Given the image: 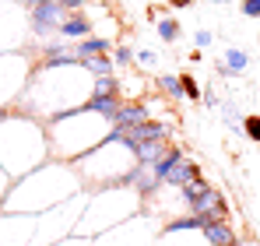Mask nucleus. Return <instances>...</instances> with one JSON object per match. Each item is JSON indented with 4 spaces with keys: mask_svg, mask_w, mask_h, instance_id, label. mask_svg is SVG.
<instances>
[{
    "mask_svg": "<svg viewBox=\"0 0 260 246\" xmlns=\"http://www.w3.org/2000/svg\"><path fill=\"white\" fill-rule=\"evenodd\" d=\"M155 176H158V183H162V187L183 190L186 183L201 179V169H197V165L183 155V148H173V144H169V151L155 162Z\"/></svg>",
    "mask_w": 260,
    "mask_h": 246,
    "instance_id": "nucleus-1",
    "label": "nucleus"
},
{
    "mask_svg": "<svg viewBox=\"0 0 260 246\" xmlns=\"http://www.w3.org/2000/svg\"><path fill=\"white\" fill-rule=\"evenodd\" d=\"M186 214H193L201 225H211V222H225V218H229V207H225L221 190L208 187V190H204L193 204H186Z\"/></svg>",
    "mask_w": 260,
    "mask_h": 246,
    "instance_id": "nucleus-2",
    "label": "nucleus"
},
{
    "mask_svg": "<svg viewBox=\"0 0 260 246\" xmlns=\"http://www.w3.org/2000/svg\"><path fill=\"white\" fill-rule=\"evenodd\" d=\"M113 137H120L127 148H134V144H144V141H169V123L148 120V123H137V127L123 130V134H113Z\"/></svg>",
    "mask_w": 260,
    "mask_h": 246,
    "instance_id": "nucleus-3",
    "label": "nucleus"
},
{
    "mask_svg": "<svg viewBox=\"0 0 260 246\" xmlns=\"http://www.w3.org/2000/svg\"><path fill=\"white\" fill-rule=\"evenodd\" d=\"M148 120H151V109L141 99H123L116 116H113V134H123V130L137 127V123H148Z\"/></svg>",
    "mask_w": 260,
    "mask_h": 246,
    "instance_id": "nucleus-4",
    "label": "nucleus"
},
{
    "mask_svg": "<svg viewBox=\"0 0 260 246\" xmlns=\"http://www.w3.org/2000/svg\"><path fill=\"white\" fill-rule=\"evenodd\" d=\"M63 18H67V11H63L60 4H39V7H32V28H36V36H53V32H60Z\"/></svg>",
    "mask_w": 260,
    "mask_h": 246,
    "instance_id": "nucleus-5",
    "label": "nucleus"
},
{
    "mask_svg": "<svg viewBox=\"0 0 260 246\" xmlns=\"http://www.w3.org/2000/svg\"><path fill=\"white\" fill-rule=\"evenodd\" d=\"M201 236L208 239V246H239V236L232 232L229 222H211V225H204Z\"/></svg>",
    "mask_w": 260,
    "mask_h": 246,
    "instance_id": "nucleus-6",
    "label": "nucleus"
},
{
    "mask_svg": "<svg viewBox=\"0 0 260 246\" xmlns=\"http://www.w3.org/2000/svg\"><path fill=\"white\" fill-rule=\"evenodd\" d=\"M120 102H123V95H88L85 109H88V113H95V116H102V120H109V123H113L116 109H120Z\"/></svg>",
    "mask_w": 260,
    "mask_h": 246,
    "instance_id": "nucleus-7",
    "label": "nucleus"
},
{
    "mask_svg": "<svg viewBox=\"0 0 260 246\" xmlns=\"http://www.w3.org/2000/svg\"><path fill=\"white\" fill-rule=\"evenodd\" d=\"M166 151H169V141H144V144H134L130 148L134 162H141V165H155Z\"/></svg>",
    "mask_w": 260,
    "mask_h": 246,
    "instance_id": "nucleus-8",
    "label": "nucleus"
},
{
    "mask_svg": "<svg viewBox=\"0 0 260 246\" xmlns=\"http://www.w3.org/2000/svg\"><path fill=\"white\" fill-rule=\"evenodd\" d=\"M60 36L63 39H85V36H91V21H88L81 11H71L63 18V25H60Z\"/></svg>",
    "mask_w": 260,
    "mask_h": 246,
    "instance_id": "nucleus-9",
    "label": "nucleus"
},
{
    "mask_svg": "<svg viewBox=\"0 0 260 246\" xmlns=\"http://www.w3.org/2000/svg\"><path fill=\"white\" fill-rule=\"evenodd\" d=\"M109 49H113V39H99V36H85L74 46L78 60H85V56H109Z\"/></svg>",
    "mask_w": 260,
    "mask_h": 246,
    "instance_id": "nucleus-10",
    "label": "nucleus"
},
{
    "mask_svg": "<svg viewBox=\"0 0 260 246\" xmlns=\"http://www.w3.org/2000/svg\"><path fill=\"white\" fill-rule=\"evenodd\" d=\"M155 88H158V91H162L169 102H179V99H186V95H183V81H179V74H158Z\"/></svg>",
    "mask_w": 260,
    "mask_h": 246,
    "instance_id": "nucleus-11",
    "label": "nucleus"
},
{
    "mask_svg": "<svg viewBox=\"0 0 260 246\" xmlns=\"http://www.w3.org/2000/svg\"><path fill=\"white\" fill-rule=\"evenodd\" d=\"M78 64H81V71H88L91 78H102V74H113V71H116L113 56H85V60H78Z\"/></svg>",
    "mask_w": 260,
    "mask_h": 246,
    "instance_id": "nucleus-12",
    "label": "nucleus"
},
{
    "mask_svg": "<svg viewBox=\"0 0 260 246\" xmlns=\"http://www.w3.org/2000/svg\"><path fill=\"white\" fill-rule=\"evenodd\" d=\"M250 67V56L243 49H229L225 53V64H221V74H243Z\"/></svg>",
    "mask_w": 260,
    "mask_h": 246,
    "instance_id": "nucleus-13",
    "label": "nucleus"
},
{
    "mask_svg": "<svg viewBox=\"0 0 260 246\" xmlns=\"http://www.w3.org/2000/svg\"><path fill=\"white\" fill-rule=\"evenodd\" d=\"M91 95H120V81H116V74H102V78H95V81H91Z\"/></svg>",
    "mask_w": 260,
    "mask_h": 246,
    "instance_id": "nucleus-14",
    "label": "nucleus"
},
{
    "mask_svg": "<svg viewBox=\"0 0 260 246\" xmlns=\"http://www.w3.org/2000/svg\"><path fill=\"white\" fill-rule=\"evenodd\" d=\"M208 187H211V183H208L204 176H201V179H193V183H186V187L179 190V197H183V207H186V204H193V201H197V197H201V194H204Z\"/></svg>",
    "mask_w": 260,
    "mask_h": 246,
    "instance_id": "nucleus-15",
    "label": "nucleus"
},
{
    "mask_svg": "<svg viewBox=\"0 0 260 246\" xmlns=\"http://www.w3.org/2000/svg\"><path fill=\"white\" fill-rule=\"evenodd\" d=\"M158 39L162 42H176L179 39V21H176V18H169V14L158 18Z\"/></svg>",
    "mask_w": 260,
    "mask_h": 246,
    "instance_id": "nucleus-16",
    "label": "nucleus"
},
{
    "mask_svg": "<svg viewBox=\"0 0 260 246\" xmlns=\"http://www.w3.org/2000/svg\"><path fill=\"white\" fill-rule=\"evenodd\" d=\"M179 81H183V95H186L190 102H197V99H201V84L193 81L190 74H179Z\"/></svg>",
    "mask_w": 260,
    "mask_h": 246,
    "instance_id": "nucleus-17",
    "label": "nucleus"
},
{
    "mask_svg": "<svg viewBox=\"0 0 260 246\" xmlns=\"http://www.w3.org/2000/svg\"><path fill=\"white\" fill-rule=\"evenodd\" d=\"M243 130H246L250 141H260V116H246L243 120Z\"/></svg>",
    "mask_w": 260,
    "mask_h": 246,
    "instance_id": "nucleus-18",
    "label": "nucleus"
},
{
    "mask_svg": "<svg viewBox=\"0 0 260 246\" xmlns=\"http://www.w3.org/2000/svg\"><path fill=\"white\" fill-rule=\"evenodd\" d=\"M113 64H116V67L134 64V49H130V46H120V49H116V56H113Z\"/></svg>",
    "mask_w": 260,
    "mask_h": 246,
    "instance_id": "nucleus-19",
    "label": "nucleus"
},
{
    "mask_svg": "<svg viewBox=\"0 0 260 246\" xmlns=\"http://www.w3.org/2000/svg\"><path fill=\"white\" fill-rule=\"evenodd\" d=\"M239 11L246 18H260V0H239Z\"/></svg>",
    "mask_w": 260,
    "mask_h": 246,
    "instance_id": "nucleus-20",
    "label": "nucleus"
},
{
    "mask_svg": "<svg viewBox=\"0 0 260 246\" xmlns=\"http://www.w3.org/2000/svg\"><path fill=\"white\" fill-rule=\"evenodd\" d=\"M193 42H197V49H208V46H211V42H215V36H211V32H208V28H201V32H197V36H193Z\"/></svg>",
    "mask_w": 260,
    "mask_h": 246,
    "instance_id": "nucleus-21",
    "label": "nucleus"
},
{
    "mask_svg": "<svg viewBox=\"0 0 260 246\" xmlns=\"http://www.w3.org/2000/svg\"><path fill=\"white\" fill-rule=\"evenodd\" d=\"M28 7H39V4H60V0H25Z\"/></svg>",
    "mask_w": 260,
    "mask_h": 246,
    "instance_id": "nucleus-22",
    "label": "nucleus"
},
{
    "mask_svg": "<svg viewBox=\"0 0 260 246\" xmlns=\"http://www.w3.org/2000/svg\"><path fill=\"white\" fill-rule=\"evenodd\" d=\"M193 0H169V7H190Z\"/></svg>",
    "mask_w": 260,
    "mask_h": 246,
    "instance_id": "nucleus-23",
    "label": "nucleus"
},
{
    "mask_svg": "<svg viewBox=\"0 0 260 246\" xmlns=\"http://www.w3.org/2000/svg\"><path fill=\"white\" fill-rule=\"evenodd\" d=\"M11 120V113H7V109H4V106H0V127H4V123Z\"/></svg>",
    "mask_w": 260,
    "mask_h": 246,
    "instance_id": "nucleus-24",
    "label": "nucleus"
},
{
    "mask_svg": "<svg viewBox=\"0 0 260 246\" xmlns=\"http://www.w3.org/2000/svg\"><path fill=\"white\" fill-rule=\"evenodd\" d=\"M208 4H221V0H208Z\"/></svg>",
    "mask_w": 260,
    "mask_h": 246,
    "instance_id": "nucleus-25",
    "label": "nucleus"
},
{
    "mask_svg": "<svg viewBox=\"0 0 260 246\" xmlns=\"http://www.w3.org/2000/svg\"><path fill=\"white\" fill-rule=\"evenodd\" d=\"M257 42H260V36H257Z\"/></svg>",
    "mask_w": 260,
    "mask_h": 246,
    "instance_id": "nucleus-26",
    "label": "nucleus"
}]
</instances>
